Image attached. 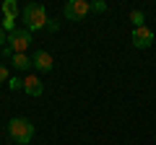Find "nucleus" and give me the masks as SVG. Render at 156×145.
<instances>
[{
    "label": "nucleus",
    "mask_w": 156,
    "mask_h": 145,
    "mask_svg": "<svg viewBox=\"0 0 156 145\" xmlns=\"http://www.w3.org/2000/svg\"><path fill=\"white\" fill-rule=\"evenodd\" d=\"M21 18H23V29H26V31H42V29H47V23H50L47 8L39 5V3H29L21 11Z\"/></svg>",
    "instance_id": "f257e3e1"
},
{
    "label": "nucleus",
    "mask_w": 156,
    "mask_h": 145,
    "mask_svg": "<svg viewBox=\"0 0 156 145\" xmlns=\"http://www.w3.org/2000/svg\"><path fill=\"white\" fill-rule=\"evenodd\" d=\"M5 132L16 145H29L31 137H34V124L29 122V119H23V117H13L11 122H8Z\"/></svg>",
    "instance_id": "f03ea898"
},
{
    "label": "nucleus",
    "mask_w": 156,
    "mask_h": 145,
    "mask_svg": "<svg viewBox=\"0 0 156 145\" xmlns=\"http://www.w3.org/2000/svg\"><path fill=\"white\" fill-rule=\"evenodd\" d=\"M29 44H31V31H26V29H16V31L8 34V47H11L16 55H26Z\"/></svg>",
    "instance_id": "7ed1b4c3"
},
{
    "label": "nucleus",
    "mask_w": 156,
    "mask_h": 145,
    "mask_svg": "<svg viewBox=\"0 0 156 145\" xmlns=\"http://www.w3.org/2000/svg\"><path fill=\"white\" fill-rule=\"evenodd\" d=\"M62 13H65L68 21H83V18L91 13V3L89 0H70Z\"/></svg>",
    "instance_id": "20e7f679"
},
{
    "label": "nucleus",
    "mask_w": 156,
    "mask_h": 145,
    "mask_svg": "<svg viewBox=\"0 0 156 145\" xmlns=\"http://www.w3.org/2000/svg\"><path fill=\"white\" fill-rule=\"evenodd\" d=\"M130 42H133L135 49H146V47L154 44V31H151L148 26H140V29H133V34H130Z\"/></svg>",
    "instance_id": "39448f33"
},
{
    "label": "nucleus",
    "mask_w": 156,
    "mask_h": 145,
    "mask_svg": "<svg viewBox=\"0 0 156 145\" xmlns=\"http://www.w3.org/2000/svg\"><path fill=\"white\" fill-rule=\"evenodd\" d=\"M31 62H34V67H37L39 72H50L52 67H55V60H52V55H50L47 49H39V52H34Z\"/></svg>",
    "instance_id": "423d86ee"
},
{
    "label": "nucleus",
    "mask_w": 156,
    "mask_h": 145,
    "mask_svg": "<svg viewBox=\"0 0 156 145\" xmlns=\"http://www.w3.org/2000/svg\"><path fill=\"white\" fill-rule=\"evenodd\" d=\"M21 91H26L29 96H42L44 93V83H42V78L39 75H26V78H21Z\"/></svg>",
    "instance_id": "0eeeda50"
},
{
    "label": "nucleus",
    "mask_w": 156,
    "mask_h": 145,
    "mask_svg": "<svg viewBox=\"0 0 156 145\" xmlns=\"http://www.w3.org/2000/svg\"><path fill=\"white\" fill-rule=\"evenodd\" d=\"M11 65L16 67L18 72H26L29 67H34V62H31V57H29V55H13L11 57Z\"/></svg>",
    "instance_id": "6e6552de"
},
{
    "label": "nucleus",
    "mask_w": 156,
    "mask_h": 145,
    "mask_svg": "<svg viewBox=\"0 0 156 145\" xmlns=\"http://www.w3.org/2000/svg\"><path fill=\"white\" fill-rule=\"evenodd\" d=\"M18 13H21V8H18L16 0H5V3H3V16L5 18H16Z\"/></svg>",
    "instance_id": "1a4fd4ad"
},
{
    "label": "nucleus",
    "mask_w": 156,
    "mask_h": 145,
    "mask_svg": "<svg viewBox=\"0 0 156 145\" xmlns=\"http://www.w3.org/2000/svg\"><path fill=\"white\" fill-rule=\"evenodd\" d=\"M146 13L143 11H130V23H133V29H140V26H146Z\"/></svg>",
    "instance_id": "9d476101"
},
{
    "label": "nucleus",
    "mask_w": 156,
    "mask_h": 145,
    "mask_svg": "<svg viewBox=\"0 0 156 145\" xmlns=\"http://www.w3.org/2000/svg\"><path fill=\"white\" fill-rule=\"evenodd\" d=\"M91 11L104 13V11H107V3H104V0H94V3H91Z\"/></svg>",
    "instance_id": "9b49d317"
},
{
    "label": "nucleus",
    "mask_w": 156,
    "mask_h": 145,
    "mask_svg": "<svg viewBox=\"0 0 156 145\" xmlns=\"http://www.w3.org/2000/svg\"><path fill=\"white\" fill-rule=\"evenodd\" d=\"M8 80H11V70L5 65H0V83H8Z\"/></svg>",
    "instance_id": "f8f14e48"
},
{
    "label": "nucleus",
    "mask_w": 156,
    "mask_h": 145,
    "mask_svg": "<svg viewBox=\"0 0 156 145\" xmlns=\"http://www.w3.org/2000/svg\"><path fill=\"white\" fill-rule=\"evenodd\" d=\"M8 86H11L13 91H21V86H23V83H21V78H11V80H8Z\"/></svg>",
    "instance_id": "ddd939ff"
},
{
    "label": "nucleus",
    "mask_w": 156,
    "mask_h": 145,
    "mask_svg": "<svg viewBox=\"0 0 156 145\" xmlns=\"http://www.w3.org/2000/svg\"><path fill=\"white\" fill-rule=\"evenodd\" d=\"M5 44H8V31H5L3 26H0V49H3Z\"/></svg>",
    "instance_id": "4468645a"
},
{
    "label": "nucleus",
    "mask_w": 156,
    "mask_h": 145,
    "mask_svg": "<svg viewBox=\"0 0 156 145\" xmlns=\"http://www.w3.org/2000/svg\"><path fill=\"white\" fill-rule=\"evenodd\" d=\"M0 52H3V57H5V60H11V57H13V55H16V52H13V49H11V47H8V44H5V47H3V49H0Z\"/></svg>",
    "instance_id": "2eb2a0df"
}]
</instances>
